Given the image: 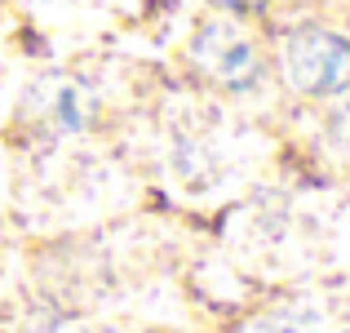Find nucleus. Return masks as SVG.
Returning a JSON list of instances; mask_svg holds the SVG:
<instances>
[{
    "label": "nucleus",
    "mask_w": 350,
    "mask_h": 333,
    "mask_svg": "<svg viewBox=\"0 0 350 333\" xmlns=\"http://www.w3.org/2000/svg\"><path fill=\"white\" fill-rule=\"evenodd\" d=\"M284 76L293 89L315 98H333L350 89V40L337 32H319V27H301L284 45Z\"/></svg>",
    "instance_id": "1"
},
{
    "label": "nucleus",
    "mask_w": 350,
    "mask_h": 333,
    "mask_svg": "<svg viewBox=\"0 0 350 333\" xmlns=\"http://www.w3.org/2000/svg\"><path fill=\"white\" fill-rule=\"evenodd\" d=\"M196 58L222 85H253L257 80V53L248 45V36L231 23H208L196 36Z\"/></svg>",
    "instance_id": "2"
},
{
    "label": "nucleus",
    "mask_w": 350,
    "mask_h": 333,
    "mask_svg": "<svg viewBox=\"0 0 350 333\" xmlns=\"http://www.w3.org/2000/svg\"><path fill=\"white\" fill-rule=\"evenodd\" d=\"M222 5H231V9H248V5H262V0H222Z\"/></svg>",
    "instance_id": "3"
}]
</instances>
